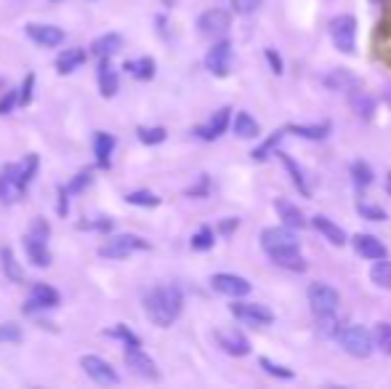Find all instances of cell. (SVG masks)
<instances>
[{"label": "cell", "instance_id": "4fadbf2b", "mask_svg": "<svg viewBox=\"0 0 391 389\" xmlns=\"http://www.w3.org/2000/svg\"><path fill=\"white\" fill-rule=\"evenodd\" d=\"M216 341L218 347L224 350L226 354H235V357H242V354L250 352V344L248 339L235 328H226V331H216Z\"/></svg>", "mask_w": 391, "mask_h": 389}, {"label": "cell", "instance_id": "d6986e66", "mask_svg": "<svg viewBox=\"0 0 391 389\" xmlns=\"http://www.w3.org/2000/svg\"><path fill=\"white\" fill-rule=\"evenodd\" d=\"M354 248L359 256H365V259H386V245L380 243L378 237H373V235H354Z\"/></svg>", "mask_w": 391, "mask_h": 389}, {"label": "cell", "instance_id": "ffe728a7", "mask_svg": "<svg viewBox=\"0 0 391 389\" xmlns=\"http://www.w3.org/2000/svg\"><path fill=\"white\" fill-rule=\"evenodd\" d=\"M356 83H359V80H356L349 70H344V67H335L333 73L325 75V88H328V91H352Z\"/></svg>", "mask_w": 391, "mask_h": 389}, {"label": "cell", "instance_id": "60d3db41", "mask_svg": "<svg viewBox=\"0 0 391 389\" xmlns=\"http://www.w3.org/2000/svg\"><path fill=\"white\" fill-rule=\"evenodd\" d=\"M91 182H94V173H91V171H80V173H77V176H75V179H72V182L67 184V187H64V190H67L70 194L83 192V190H85V187H88Z\"/></svg>", "mask_w": 391, "mask_h": 389}, {"label": "cell", "instance_id": "ba28073f", "mask_svg": "<svg viewBox=\"0 0 391 389\" xmlns=\"http://www.w3.org/2000/svg\"><path fill=\"white\" fill-rule=\"evenodd\" d=\"M205 67L216 78H226L229 70H232V43L229 40H218L213 49L205 54Z\"/></svg>", "mask_w": 391, "mask_h": 389}, {"label": "cell", "instance_id": "8fae6325", "mask_svg": "<svg viewBox=\"0 0 391 389\" xmlns=\"http://www.w3.org/2000/svg\"><path fill=\"white\" fill-rule=\"evenodd\" d=\"M211 285H213L216 293H224V296H232V299H240V296H248L250 293V283L240 275H226V272H218L211 278Z\"/></svg>", "mask_w": 391, "mask_h": 389}, {"label": "cell", "instance_id": "9c48e42d", "mask_svg": "<svg viewBox=\"0 0 391 389\" xmlns=\"http://www.w3.org/2000/svg\"><path fill=\"white\" fill-rule=\"evenodd\" d=\"M83 371L88 373V378H94L96 384H101V387H112V384H118L120 376L115 373V368L107 363V360H101V357H96V354H85L83 360Z\"/></svg>", "mask_w": 391, "mask_h": 389}, {"label": "cell", "instance_id": "7dc6e473", "mask_svg": "<svg viewBox=\"0 0 391 389\" xmlns=\"http://www.w3.org/2000/svg\"><path fill=\"white\" fill-rule=\"evenodd\" d=\"M30 235L32 237H37V240H48V235H51V227H48L46 219H32V227H30Z\"/></svg>", "mask_w": 391, "mask_h": 389}, {"label": "cell", "instance_id": "d4e9b609", "mask_svg": "<svg viewBox=\"0 0 391 389\" xmlns=\"http://www.w3.org/2000/svg\"><path fill=\"white\" fill-rule=\"evenodd\" d=\"M349 104H352V110L359 115V118H365L368 121L370 115H373V107H376V101H373V97H370L368 91H362V88H352L349 91Z\"/></svg>", "mask_w": 391, "mask_h": 389}, {"label": "cell", "instance_id": "52a82bcc", "mask_svg": "<svg viewBox=\"0 0 391 389\" xmlns=\"http://www.w3.org/2000/svg\"><path fill=\"white\" fill-rule=\"evenodd\" d=\"M197 27H200V35L221 40L229 32V27H232V16L224 8H211V11H205L197 19Z\"/></svg>", "mask_w": 391, "mask_h": 389}, {"label": "cell", "instance_id": "6da1fadb", "mask_svg": "<svg viewBox=\"0 0 391 389\" xmlns=\"http://www.w3.org/2000/svg\"><path fill=\"white\" fill-rule=\"evenodd\" d=\"M181 307H184V296L176 285H163V288H152V291L144 296V309L152 320L154 326L168 328L173 326V320L181 315Z\"/></svg>", "mask_w": 391, "mask_h": 389}, {"label": "cell", "instance_id": "cb8c5ba5", "mask_svg": "<svg viewBox=\"0 0 391 389\" xmlns=\"http://www.w3.org/2000/svg\"><path fill=\"white\" fill-rule=\"evenodd\" d=\"M88 59V54H85V49H67L59 54V59H56V70H59V75H67V73H75L83 61Z\"/></svg>", "mask_w": 391, "mask_h": 389}, {"label": "cell", "instance_id": "11a10c76", "mask_svg": "<svg viewBox=\"0 0 391 389\" xmlns=\"http://www.w3.org/2000/svg\"><path fill=\"white\" fill-rule=\"evenodd\" d=\"M235 227H237V219H232V221H224V224H221V227H218V230L224 232V235H229V232L235 230Z\"/></svg>", "mask_w": 391, "mask_h": 389}, {"label": "cell", "instance_id": "ee69618b", "mask_svg": "<svg viewBox=\"0 0 391 389\" xmlns=\"http://www.w3.org/2000/svg\"><path fill=\"white\" fill-rule=\"evenodd\" d=\"M359 216L368 221H386V211L378 206H368V203H359Z\"/></svg>", "mask_w": 391, "mask_h": 389}, {"label": "cell", "instance_id": "bcb514c9", "mask_svg": "<svg viewBox=\"0 0 391 389\" xmlns=\"http://www.w3.org/2000/svg\"><path fill=\"white\" fill-rule=\"evenodd\" d=\"M107 336H118V339H123L128 347H142V341H139V336L136 333H130L125 326H118L115 331H107Z\"/></svg>", "mask_w": 391, "mask_h": 389}, {"label": "cell", "instance_id": "6f0895ef", "mask_svg": "<svg viewBox=\"0 0 391 389\" xmlns=\"http://www.w3.org/2000/svg\"><path fill=\"white\" fill-rule=\"evenodd\" d=\"M373 3H380V0H373Z\"/></svg>", "mask_w": 391, "mask_h": 389}, {"label": "cell", "instance_id": "277c9868", "mask_svg": "<svg viewBox=\"0 0 391 389\" xmlns=\"http://www.w3.org/2000/svg\"><path fill=\"white\" fill-rule=\"evenodd\" d=\"M330 37L335 49L341 54H354V37H356V19L352 13H341L330 22Z\"/></svg>", "mask_w": 391, "mask_h": 389}, {"label": "cell", "instance_id": "5bb4252c", "mask_svg": "<svg viewBox=\"0 0 391 389\" xmlns=\"http://www.w3.org/2000/svg\"><path fill=\"white\" fill-rule=\"evenodd\" d=\"M27 35L32 37L37 46H46V49H56L64 43V32L54 25H27Z\"/></svg>", "mask_w": 391, "mask_h": 389}, {"label": "cell", "instance_id": "f35d334b", "mask_svg": "<svg viewBox=\"0 0 391 389\" xmlns=\"http://www.w3.org/2000/svg\"><path fill=\"white\" fill-rule=\"evenodd\" d=\"M352 176H354V182L359 187H368L373 182V171H370L368 163H362V160H356L354 166H352Z\"/></svg>", "mask_w": 391, "mask_h": 389}, {"label": "cell", "instance_id": "2e32d148", "mask_svg": "<svg viewBox=\"0 0 391 389\" xmlns=\"http://www.w3.org/2000/svg\"><path fill=\"white\" fill-rule=\"evenodd\" d=\"M229 107H224V110H218L211 118V121L205 123V125H197L194 128V134L200 136V139H205V142H213V139H218L221 134H226V125H229Z\"/></svg>", "mask_w": 391, "mask_h": 389}, {"label": "cell", "instance_id": "f5cc1de1", "mask_svg": "<svg viewBox=\"0 0 391 389\" xmlns=\"http://www.w3.org/2000/svg\"><path fill=\"white\" fill-rule=\"evenodd\" d=\"M208 187H211V184H208V176H200V184L192 187V190H187V194H190V197H202V194H208Z\"/></svg>", "mask_w": 391, "mask_h": 389}, {"label": "cell", "instance_id": "7bdbcfd3", "mask_svg": "<svg viewBox=\"0 0 391 389\" xmlns=\"http://www.w3.org/2000/svg\"><path fill=\"white\" fill-rule=\"evenodd\" d=\"M261 368L266 371V373H272V376H280V378H293V371L290 368H285V365H277L272 363L269 357H261Z\"/></svg>", "mask_w": 391, "mask_h": 389}, {"label": "cell", "instance_id": "c3c4849f", "mask_svg": "<svg viewBox=\"0 0 391 389\" xmlns=\"http://www.w3.org/2000/svg\"><path fill=\"white\" fill-rule=\"evenodd\" d=\"M259 6H261V0H232V8H235L237 13H242V16L253 13Z\"/></svg>", "mask_w": 391, "mask_h": 389}, {"label": "cell", "instance_id": "74e56055", "mask_svg": "<svg viewBox=\"0 0 391 389\" xmlns=\"http://www.w3.org/2000/svg\"><path fill=\"white\" fill-rule=\"evenodd\" d=\"M125 200H128L130 206H142V208H154L160 206V197L152 192H128L125 194Z\"/></svg>", "mask_w": 391, "mask_h": 389}, {"label": "cell", "instance_id": "4316f807", "mask_svg": "<svg viewBox=\"0 0 391 389\" xmlns=\"http://www.w3.org/2000/svg\"><path fill=\"white\" fill-rule=\"evenodd\" d=\"M120 46H123V37H120L118 32H107V35L96 37L91 51H94L96 56L101 59V56H112V54H118Z\"/></svg>", "mask_w": 391, "mask_h": 389}, {"label": "cell", "instance_id": "7c38bea8", "mask_svg": "<svg viewBox=\"0 0 391 389\" xmlns=\"http://www.w3.org/2000/svg\"><path fill=\"white\" fill-rule=\"evenodd\" d=\"M232 315L237 317V320H245V323H250V326H269V323H274L272 309H266L263 304H248V302H237V304H232Z\"/></svg>", "mask_w": 391, "mask_h": 389}, {"label": "cell", "instance_id": "9f6ffc18", "mask_svg": "<svg viewBox=\"0 0 391 389\" xmlns=\"http://www.w3.org/2000/svg\"><path fill=\"white\" fill-rule=\"evenodd\" d=\"M386 190H389V194H391V173L386 176Z\"/></svg>", "mask_w": 391, "mask_h": 389}, {"label": "cell", "instance_id": "44dd1931", "mask_svg": "<svg viewBox=\"0 0 391 389\" xmlns=\"http://www.w3.org/2000/svg\"><path fill=\"white\" fill-rule=\"evenodd\" d=\"M112 149H115V136L99 131L94 136V152L99 168H109V160H112Z\"/></svg>", "mask_w": 391, "mask_h": 389}, {"label": "cell", "instance_id": "f546056e", "mask_svg": "<svg viewBox=\"0 0 391 389\" xmlns=\"http://www.w3.org/2000/svg\"><path fill=\"white\" fill-rule=\"evenodd\" d=\"M35 171H37V155H27L24 163L16 166V182H19V187H22V192H27V187L32 184Z\"/></svg>", "mask_w": 391, "mask_h": 389}, {"label": "cell", "instance_id": "5b68a950", "mask_svg": "<svg viewBox=\"0 0 391 389\" xmlns=\"http://www.w3.org/2000/svg\"><path fill=\"white\" fill-rule=\"evenodd\" d=\"M261 248L269 256H274V254H283V251L298 248V240L290 227H272V230L261 232Z\"/></svg>", "mask_w": 391, "mask_h": 389}, {"label": "cell", "instance_id": "db71d44e", "mask_svg": "<svg viewBox=\"0 0 391 389\" xmlns=\"http://www.w3.org/2000/svg\"><path fill=\"white\" fill-rule=\"evenodd\" d=\"M67 208H70V192L59 187V214L61 216H67Z\"/></svg>", "mask_w": 391, "mask_h": 389}, {"label": "cell", "instance_id": "83f0119b", "mask_svg": "<svg viewBox=\"0 0 391 389\" xmlns=\"http://www.w3.org/2000/svg\"><path fill=\"white\" fill-rule=\"evenodd\" d=\"M311 224H314V227H317V230H320L333 245H344L346 243L344 230H341L338 224H333L330 219H325V216H314V219H311Z\"/></svg>", "mask_w": 391, "mask_h": 389}, {"label": "cell", "instance_id": "484cf974", "mask_svg": "<svg viewBox=\"0 0 391 389\" xmlns=\"http://www.w3.org/2000/svg\"><path fill=\"white\" fill-rule=\"evenodd\" d=\"M285 134H296L301 139H311V142H322L330 134V123H320V125H287Z\"/></svg>", "mask_w": 391, "mask_h": 389}, {"label": "cell", "instance_id": "ac0fdd59", "mask_svg": "<svg viewBox=\"0 0 391 389\" xmlns=\"http://www.w3.org/2000/svg\"><path fill=\"white\" fill-rule=\"evenodd\" d=\"M118 85H120L118 73L109 64V56H101V61H99V91H101V97L112 99L118 94Z\"/></svg>", "mask_w": 391, "mask_h": 389}, {"label": "cell", "instance_id": "d590c367", "mask_svg": "<svg viewBox=\"0 0 391 389\" xmlns=\"http://www.w3.org/2000/svg\"><path fill=\"white\" fill-rule=\"evenodd\" d=\"M283 136H285V131H274V134L269 136L263 144L253 149V158H256V160H266L269 155H274V149H277V144L283 142Z\"/></svg>", "mask_w": 391, "mask_h": 389}, {"label": "cell", "instance_id": "1f68e13d", "mask_svg": "<svg viewBox=\"0 0 391 389\" xmlns=\"http://www.w3.org/2000/svg\"><path fill=\"white\" fill-rule=\"evenodd\" d=\"M259 121L253 115H248V112H240L237 121H235V134L240 139H253V136H259Z\"/></svg>", "mask_w": 391, "mask_h": 389}, {"label": "cell", "instance_id": "7a4b0ae2", "mask_svg": "<svg viewBox=\"0 0 391 389\" xmlns=\"http://www.w3.org/2000/svg\"><path fill=\"white\" fill-rule=\"evenodd\" d=\"M338 341H341L344 352L352 357H370V352H373V333L362 326H346L338 333Z\"/></svg>", "mask_w": 391, "mask_h": 389}, {"label": "cell", "instance_id": "f907efd6", "mask_svg": "<svg viewBox=\"0 0 391 389\" xmlns=\"http://www.w3.org/2000/svg\"><path fill=\"white\" fill-rule=\"evenodd\" d=\"M266 59H269V64H272L274 75H283V59H280V54L274 49H266Z\"/></svg>", "mask_w": 391, "mask_h": 389}, {"label": "cell", "instance_id": "f6af8a7d", "mask_svg": "<svg viewBox=\"0 0 391 389\" xmlns=\"http://www.w3.org/2000/svg\"><path fill=\"white\" fill-rule=\"evenodd\" d=\"M19 339H22V328L16 323L0 326V344H8V341H19Z\"/></svg>", "mask_w": 391, "mask_h": 389}, {"label": "cell", "instance_id": "816d5d0a", "mask_svg": "<svg viewBox=\"0 0 391 389\" xmlns=\"http://www.w3.org/2000/svg\"><path fill=\"white\" fill-rule=\"evenodd\" d=\"M19 101V97H16V91H6V99L0 101V115H6V112H11V107Z\"/></svg>", "mask_w": 391, "mask_h": 389}, {"label": "cell", "instance_id": "3957f363", "mask_svg": "<svg viewBox=\"0 0 391 389\" xmlns=\"http://www.w3.org/2000/svg\"><path fill=\"white\" fill-rule=\"evenodd\" d=\"M338 302H341V296H338V291L330 288V285H325V283L309 285V304H311V312L317 317L335 315Z\"/></svg>", "mask_w": 391, "mask_h": 389}, {"label": "cell", "instance_id": "603a6c76", "mask_svg": "<svg viewBox=\"0 0 391 389\" xmlns=\"http://www.w3.org/2000/svg\"><path fill=\"white\" fill-rule=\"evenodd\" d=\"M277 214L285 221V227H290V230H304L306 227V219H304L301 208L287 203V200H277Z\"/></svg>", "mask_w": 391, "mask_h": 389}, {"label": "cell", "instance_id": "ab89813d", "mask_svg": "<svg viewBox=\"0 0 391 389\" xmlns=\"http://www.w3.org/2000/svg\"><path fill=\"white\" fill-rule=\"evenodd\" d=\"M211 245H213V230H211V227H202V230L192 237V248H194V251H208Z\"/></svg>", "mask_w": 391, "mask_h": 389}, {"label": "cell", "instance_id": "836d02e7", "mask_svg": "<svg viewBox=\"0 0 391 389\" xmlns=\"http://www.w3.org/2000/svg\"><path fill=\"white\" fill-rule=\"evenodd\" d=\"M274 155L283 160L285 168L290 171V176H293V182H296L298 192H301V194H309V184H306V179H304V171L298 168L296 160H290V155H285V152H277V149H274Z\"/></svg>", "mask_w": 391, "mask_h": 389}, {"label": "cell", "instance_id": "e575fe53", "mask_svg": "<svg viewBox=\"0 0 391 389\" xmlns=\"http://www.w3.org/2000/svg\"><path fill=\"white\" fill-rule=\"evenodd\" d=\"M0 259H3V269H6V275H8L13 283H22L24 272L19 269V264H16V259H13L11 248H3V251H0Z\"/></svg>", "mask_w": 391, "mask_h": 389}, {"label": "cell", "instance_id": "d6a6232c", "mask_svg": "<svg viewBox=\"0 0 391 389\" xmlns=\"http://www.w3.org/2000/svg\"><path fill=\"white\" fill-rule=\"evenodd\" d=\"M370 280H373L378 288L391 291V261L376 259V264H373V269H370Z\"/></svg>", "mask_w": 391, "mask_h": 389}, {"label": "cell", "instance_id": "9a60e30c", "mask_svg": "<svg viewBox=\"0 0 391 389\" xmlns=\"http://www.w3.org/2000/svg\"><path fill=\"white\" fill-rule=\"evenodd\" d=\"M125 363H128V368H133V371H136L139 376H144V378H160L154 360H152V357H147V354H144L139 347H128V350H125Z\"/></svg>", "mask_w": 391, "mask_h": 389}, {"label": "cell", "instance_id": "30bf717a", "mask_svg": "<svg viewBox=\"0 0 391 389\" xmlns=\"http://www.w3.org/2000/svg\"><path fill=\"white\" fill-rule=\"evenodd\" d=\"M59 302L61 296L56 288H51L46 283H35L32 293H30V302L24 304V312L32 315V312H40V309H54V307H59Z\"/></svg>", "mask_w": 391, "mask_h": 389}, {"label": "cell", "instance_id": "e0dca14e", "mask_svg": "<svg viewBox=\"0 0 391 389\" xmlns=\"http://www.w3.org/2000/svg\"><path fill=\"white\" fill-rule=\"evenodd\" d=\"M22 187L16 182V166H3L0 171V200L3 203H13V200H19L22 197Z\"/></svg>", "mask_w": 391, "mask_h": 389}, {"label": "cell", "instance_id": "4dcf8cb0", "mask_svg": "<svg viewBox=\"0 0 391 389\" xmlns=\"http://www.w3.org/2000/svg\"><path fill=\"white\" fill-rule=\"evenodd\" d=\"M272 259H274L277 267L296 269V272H304V269H306V261H304V256L298 254V248H293V251H283V254H274Z\"/></svg>", "mask_w": 391, "mask_h": 389}, {"label": "cell", "instance_id": "f1b7e54d", "mask_svg": "<svg viewBox=\"0 0 391 389\" xmlns=\"http://www.w3.org/2000/svg\"><path fill=\"white\" fill-rule=\"evenodd\" d=\"M125 70H128V75L139 78V80H152L154 78V59H149V56L128 59L125 61Z\"/></svg>", "mask_w": 391, "mask_h": 389}, {"label": "cell", "instance_id": "7402d4cb", "mask_svg": "<svg viewBox=\"0 0 391 389\" xmlns=\"http://www.w3.org/2000/svg\"><path fill=\"white\" fill-rule=\"evenodd\" d=\"M24 251H27L30 261H32L35 267H48V264H51V254H48V248H46V240H37L32 235H27V237H24Z\"/></svg>", "mask_w": 391, "mask_h": 389}, {"label": "cell", "instance_id": "681fc988", "mask_svg": "<svg viewBox=\"0 0 391 389\" xmlns=\"http://www.w3.org/2000/svg\"><path fill=\"white\" fill-rule=\"evenodd\" d=\"M32 85H35V75L30 73L24 78L22 94H19V104H30V101H32Z\"/></svg>", "mask_w": 391, "mask_h": 389}, {"label": "cell", "instance_id": "8d00e7d4", "mask_svg": "<svg viewBox=\"0 0 391 389\" xmlns=\"http://www.w3.org/2000/svg\"><path fill=\"white\" fill-rule=\"evenodd\" d=\"M373 341H376L386 354H391V326L389 323H378V326H376V331H373Z\"/></svg>", "mask_w": 391, "mask_h": 389}, {"label": "cell", "instance_id": "8992f818", "mask_svg": "<svg viewBox=\"0 0 391 389\" xmlns=\"http://www.w3.org/2000/svg\"><path fill=\"white\" fill-rule=\"evenodd\" d=\"M144 248H149V243L142 240V237H136V235H118V237H109L107 243L99 248V254L104 256V259H125L133 251H144Z\"/></svg>", "mask_w": 391, "mask_h": 389}, {"label": "cell", "instance_id": "b9f144b4", "mask_svg": "<svg viewBox=\"0 0 391 389\" xmlns=\"http://www.w3.org/2000/svg\"><path fill=\"white\" fill-rule=\"evenodd\" d=\"M139 139H142L144 144H160V142H166V128H139L136 131Z\"/></svg>", "mask_w": 391, "mask_h": 389}]
</instances>
